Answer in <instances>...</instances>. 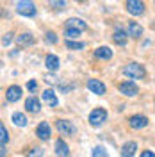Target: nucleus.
<instances>
[{
  "label": "nucleus",
  "mask_w": 155,
  "mask_h": 157,
  "mask_svg": "<svg viewBox=\"0 0 155 157\" xmlns=\"http://www.w3.org/2000/svg\"><path fill=\"white\" fill-rule=\"evenodd\" d=\"M123 75H127V77H130V78H145L146 70L139 63H130V64H127L125 68H123Z\"/></svg>",
  "instance_id": "obj_1"
},
{
  "label": "nucleus",
  "mask_w": 155,
  "mask_h": 157,
  "mask_svg": "<svg viewBox=\"0 0 155 157\" xmlns=\"http://www.w3.org/2000/svg\"><path fill=\"white\" fill-rule=\"evenodd\" d=\"M16 11L21 16H29L30 18V16L36 14V6H34L32 0H18L16 2Z\"/></svg>",
  "instance_id": "obj_2"
},
{
  "label": "nucleus",
  "mask_w": 155,
  "mask_h": 157,
  "mask_svg": "<svg viewBox=\"0 0 155 157\" xmlns=\"http://www.w3.org/2000/svg\"><path fill=\"white\" fill-rule=\"evenodd\" d=\"M107 120V111L105 109H93L89 114V123L93 127H100L104 121Z\"/></svg>",
  "instance_id": "obj_3"
},
{
  "label": "nucleus",
  "mask_w": 155,
  "mask_h": 157,
  "mask_svg": "<svg viewBox=\"0 0 155 157\" xmlns=\"http://www.w3.org/2000/svg\"><path fill=\"white\" fill-rule=\"evenodd\" d=\"M125 7H127V11H128L130 14L141 16V14L145 13V2H143V0H127Z\"/></svg>",
  "instance_id": "obj_4"
},
{
  "label": "nucleus",
  "mask_w": 155,
  "mask_h": 157,
  "mask_svg": "<svg viewBox=\"0 0 155 157\" xmlns=\"http://www.w3.org/2000/svg\"><path fill=\"white\" fill-rule=\"evenodd\" d=\"M118 89L125 95V97H134V95H137V86L134 84V82H130V80H127V82H121V84H118Z\"/></svg>",
  "instance_id": "obj_5"
},
{
  "label": "nucleus",
  "mask_w": 155,
  "mask_h": 157,
  "mask_svg": "<svg viewBox=\"0 0 155 157\" xmlns=\"http://www.w3.org/2000/svg\"><path fill=\"white\" fill-rule=\"evenodd\" d=\"M87 89L93 91L95 95H104V93H105L104 82H100V80H96V78H89V80H87Z\"/></svg>",
  "instance_id": "obj_6"
},
{
  "label": "nucleus",
  "mask_w": 155,
  "mask_h": 157,
  "mask_svg": "<svg viewBox=\"0 0 155 157\" xmlns=\"http://www.w3.org/2000/svg\"><path fill=\"white\" fill-rule=\"evenodd\" d=\"M36 134H38V137L39 139H48L50 137V134H52V128H50V125L47 123V121H41L38 125V128H36Z\"/></svg>",
  "instance_id": "obj_7"
},
{
  "label": "nucleus",
  "mask_w": 155,
  "mask_h": 157,
  "mask_svg": "<svg viewBox=\"0 0 155 157\" xmlns=\"http://www.w3.org/2000/svg\"><path fill=\"white\" fill-rule=\"evenodd\" d=\"M130 127L132 128H145L148 125V118L143 116V114H136V116H132L130 120Z\"/></svg>",
  "instance_id": "obj_8"
},
{
  "label": "nucleus",
  "mask_w": 155,
  "mask_h": 157,
  "mask_svg": "<svg viewBox=\"0 0 155 157\" xmlns=\"http://www.w3.org/2000/svg\"><path fill=\"white\" fill-rule=\"evenodd\" d=\"M57 130L61 134H64V136H70V134L75 132V127L70 121H66V120H57Z\"/></svg>",
  "instance_id": "obj_9"
},
{
  "label": "nucleus",
  "mask_w": 155,
  "mask_h": 157,
  "mask_svg": "<svg viewBox=\"0 0 155 157\" xmlns=\"http://www.w3.org/2000/svg\"><path fill=\"white\" fill-rule=\"evenodd\" d=\"M43 100H45V104H48L50 107H57V104H59L54 89H45L43 91Z\"/></svg>",
  "instance_id": "obj_10"
},
{
  "label": "nucleus",
  "mask_w": 155,
  "mask_h": 157,
  "mask_svg": "<svg viewBox=\"0 0 155 157\" xmlns=\"http://www.w3.org/2000/svg\"><path fill=\"white\" fill-rule=\"evenodd\" d=\"M6 97H7L9 102H16V100H20V98H21V88H20V86H9L7 91H6Z\"/></svg>",
  "instance_id": "obj_11"
},
{
  "label": "nucleus",
  "mask_w": 155,
  "mask_h": 157,
  "mask_svg": "<svg viewBox=\"0 0 155 157\" xmlns=\"http://www.w3.org/2000/svg\"><path fill=\"white\" fill-rule=\"evenodd\" d=\"M136 150H137V145L134 141H128L121 147V157H134Z\"/></svg>",
  "instance_id": "obj_12"
},
{
  "label": "nucleus",
  "mask_w": 155,
  "mask_h": 157,
  "mask_svg": "<svg viewBox=\"0 0 155 157\" xmlns=\"http://www.w3.org/2000/svg\"><path fill=\"white\" fill-rule=\"evenodd\" d=\"M55 154H57L59 157H68L70 155V148L62 139H57V141H55Z\"/></svg>",
  "instance_id": "obj_13"
},
{
  "label": "nucleus",
  "mask_w": 155,
  "mask_h": 157,
  "mask_svg": "<svg viewBox=\"0 0 155 157\" xmlns=\"http://www.w3.org/2000/svg\"><path fill=\"white\" fill-rule=\"evenodd\" d=\"M128 36L130 38H141L143 36V27L136 21H130L128 23Z\"/></svg>",
  "instance_id": "obj_14"
},
{
  "label": "nucleus",
  "mask_w": 155,
  "mask_h": 157,
  "mask_svg": "<svg viewBox=\"0 0 155 157\" xmlns=\"http://www.w3.org/2000/svg\"><path fill=\"white\" fill-rule=\"evenodd\" d=\"M25 109L29 111V113H39V100L36 97H29L25 100Z\"/></svg>",
  "instance_id": "obj_15"
},
{
  "label": "nucleus",
  "mask_w": 155,
  "mask_h": 157,
  "mask_svg": "<svg viewBox=\"0 0 155 157\" xmlns=\"http://www.w3.org/2000/svg\"><path fill=\"white\" fill-rule=\"evenodd\" d=\"M66 27H71V29H80V30H86L87 25L84 20L80 18H70L68 21H66Z\"/></svg>",
  "instance_id": "obj_16"
},
{
  "label": "nucleus",
  "mask_w": 155,
  "mask_h": 157,
  "mask_svg": "<svg viewBox=\"0 0 155 157\" xmlns=\"http://www.w3.org/2000/svg\"><path fill=\"white\" fill-rule=\"evenodd\" d=\"M45 64H47V68H48L50 71H55V70H59V57L54 56V54H50V56H47V59H45Z\"/></svg>",
  "instance_id": "obj_17"
},
{
  "label": "nucleus",
  "mask_w": 155,
  "mask_h": 157,
  "mask_svg": "<svg viewBox=\"0 0 155 157\" xmlns=\"http://www.w3.org/2000/svg\"><path fill=\"white\" fill-rule=\"evenodd\" d=\"M16 41H18L20 47H27V45H32V43H34V36L29 34V32H25V34H20Z\"/></svg>",
  "instance_id": "obj_18"
},
{
  "label": "nucleus",
  "mask_w": 155,
  "mask_h": 157,
  "mask_svg": "<svg viewBox=\"0 0 155 157\" xmlns=\"http://www.w3.org/2000/svg\"><path fill=\"white\" fill-rule=\"evenodd\" d=\"M95 56L98 59H111L112 57V50L109 48V47H100V48L95 50Z\"/></svg>",
  "instance_id": "obj_19"
},
{
  "label": "nucleus",
  "mask_w": 155,
  "mask_h": 157,
  "mask_svg": "<svg viewBox=\"0 0 155 157\" xmlns=\"http://www.w3.org/2000/svg\"><path fill=\"white\" fill-rule=\"evenodd\" d=\"M112 39H114V43H116V45H121V47H123V45H125L127 43V34L125 32H123V30H114V34H112Z\"/></svg>",
  "instance_id": "obj_20"
},
{
  "label": "nucleus",
  "mask_w": 155,
  "mask_h": 157,
  "mask_svg": "<svg viewBox=\"0 0 155 157\" xmlns=\"http://www.w3.org/2000/svg\"><path fill=\"white\" fill-rule=\"evenodd\" d=\"M13 123L18 125V127H25L27 125V118H25V114H21V113H14L13 114Z\"/></svg>",
  "instance_id": "obj_21"
},
{
  "label": "nucleus",
  "mask_w": 155,
  "mask_h": 157,
  "mask_svg": "<svg viewBox=\"0 0 155 157\" xmlns=\"http://www.w3.org/2000/svg\"><path fill=\"white\" fill-rule=\"evenodd\" d=\"M80 32H82L80 29H71V27H66V30H64V36H66L68 39H75V38H78V36H80Z\"/></svg>",
  "instance_id": "obj_22"
},
{
  "label": "nucleus",
  "mask_w": 155,
  "mask_h": 157,
  "mask_svg": "<svg viewBox=\"0 0 155 157\" xmlns=\"http://www.w3.org/2000/svg\"><path fill=\"white\" fill-rule=\"evenodd\" d=\"M66 47L71 50H82L86 45L82 43V41H71V39H66Z\"/></svg>",
  "instance_id": "obj_23"
},
{
  "label": "nucleus",
  "mask_w": 155,
  "mask_h": 157,
  "mask_svg": "<svg viewBox=\"0 0 155 157\" xmlns=\"http://www.w3.org/2000/svg\"><path fill=\"white\" fill-rule=\"evenodd\" d=\"M0 141H2V147H6L7 141H9V134H7L6 125H0Z\"/></svg>",
  "instance_id": "obj_24"
},
{
  "label": "nucleus",
  "mask_w": 155,
  "mask_h": 157,
  "mask_svg": "<svg viewBox=\"0 0 155 157\" xmlns=\"http://www.w3.org/2000/svg\"><path fill=\"white\" fill-rule=\"evenodd\" d=\"M91 157H109L107 152L104 150V147H95L93 152H91Z\"/></svg>",
  "instance_id": "obj_25"
},
{
  "label": "nucleus",
  "mask_w": 155,
  "mask_h": 157,
  "mask_svg": "<svg viewBox=\"0 0 155 157\" xmlns=\"http://www.w3.org/2000/svg\"><path fill=\"white\" fill-rule=\"evenodd\" d=\"M50 6H52V7H55L57 11L66 9V0H50Z\"/></svg>",
  "instance_id": "obj_26"
},
{
  "label": "nucleus",
  "mask_w": 155,
  "mask_h": 157,
  "mask_svg": "<svg viewBox=\"0 0 155 157\" xmlns=\"http://www.w3.org/2000/svg\"><path fill=\"white\" fill-rule=\"evenodd\" d=\"M41 155H43V148H32L27 154V157H41Z\"/></svg>",
  "instance_id": "obj_27"
},
{
  "label": "nucleus",
  "mask_w": 155,
  "mask_h": 157,
  "mask_svg": "<svg viewBox=\"0 0 155 157\" xmlns=\"http://www.w3.org/2000/svg\"><path fill=\"white\" fill-rule=\"evenodd\" d=\"M11 36H13L11 32L4 34V38H2V45H4V47H9V45H11V41H13V38H11Z\"/></svg>",
  "instance_id": "obj_28"
},
{
  "label": "nucleus",
  "mask_w": 155,
  "mask_h": 157,
  "mask_svg": "<svg viewBox=\"0 0 155 157\" xmlns=\"http://www.w3.org/2000/svg\"><path fill=\"white\" fill-rule=\"evenodd\" d=\"M47 41L54 45V43H57V36H55L54 32H47Z\"/></svg>",
  "instance_id": "obj_29"
},
{
  "label": "nucleus",
  "mask_w": 155,
  "mask_h": 157,
  "mask_svg": "<svg viewBox=\"0 0 155 157\" xmlns=\"http://www.w3.org/2000/svg\"><path fill=\"white\" fill-rule=\"evenodd\" d=\"M27 88H29V91H36L38 89V82L36 80H29L27 82Z\"/></svg>",
  "instance_id": "obj_30"
},
{
  "label": "nucleus",
  "mask_w": 155,
  "mask_h": 157,
  "mask_svg": "<svg viewBox=\"0 0 155 157\" xmlns=\"http://www.w3.org/2000/svg\"><path fill=\"white\" fill-rule=\"evenodd\" d=\"M141 157H155L153 152H150V150H145L143 154H141Z\"/></svg>",
  "instance_id": "obj_31"
},
{
  "label": "nucleus",
  "mask_w": 155,
  "mask_h": 157,
  "mask_svg": "<svg viewBox=\"0 0 155 157\" xmlns=\"http://www.w3.org/2000/svg\"><path fill=\"white\" fill-rule=\"evenodd\" d=\"M77 2H82V0H77Z\"/></svg>",
  "instance_id": "obj_32"
}]
</instances>
